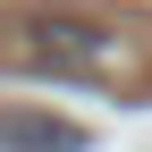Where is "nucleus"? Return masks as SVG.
I'll return each mask as SVG.
<instances>
[{"label":"nucleus","instance_id":"nucleus-1","mask_svg":"<svg viewBox=\"0 0 152 152\" xmlns=\"http://www.w3.org/2000/svg\"><path fill=\"white\" fill-rule=\"evenodd\" d=\"M26 59L34 68H110L118 59V34H102V26H76V17H42L34 26V42H26Z\"/></svg>","mask_w":152,"mask_h":152},{"label":"nucleus","instance_id":"nucleus-2","mask_svg":"<svg viewBox=\"0 0 152 152\" xmlns=\"http://www.w3.org/2000/svg\"><path fill=\"white\" fill-rule=\"evenodd\" d=\"M0 152H85V127L51 110H0Z\"/></svg>","mask_w":152,"mask_h":152}]
</instances>
